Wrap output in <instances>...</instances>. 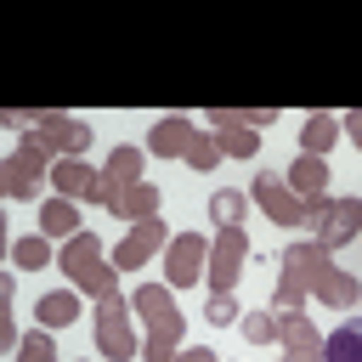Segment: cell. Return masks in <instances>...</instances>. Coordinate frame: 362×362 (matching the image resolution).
<instances>
[{
  "label": "cell",
  "mask_w": 362,
  "mask_h": 362,
  "mask_svg": "<svg viewBox=\"0 0 362 362\" xmlns=\"http://www.w3.org/2000/svg\"><path fill=\"white\" fill-rule=\"evenodd\" d=\"M141 362H181V356H175V345H153V339H147V351H141Z\"/></svg>",
  "instance_id": "31"
},
{
  "label": "cell",
  "mask_w": 362,
  "mask_h": 362,
  "mask_svg": "<svg viewBox=\"0 0 362 362\" xmlns=\"http://www.w3.org/2000/svg\"><path fill=\"white\" fill-rule=\"evenodd\" d=\"M192 136H198V124H192L187 113H170V119L153 124L147 153H158V158H187V141H192Z\"/></svg>",
  "instance_id": "15"
},
{
  "label": "cell",
  "mask_w": 362,
  "mask_h": 362,
  "mask_svg": "<svg viewBox=\"0 0 362 362\" xmlns=\"http://www.w3.org/2000/svg\"><path fill=\"white\" fill-rule=\"evenodd\" d=\"M11 260H17L23 272H40V266H51V260H57V249H51V238H45V232H28V238H17V243H11Z\"/></svg>",
  "instance_id": "24"
},
{
  "label": "cell",
  "mask_w": 362,
  "mask_h": 362,
  "mask_svg": "<svg viewBox=\"0 0 362 362\" xmlns=\"http://www.w3.org/2000/svg\"><path fill=\"white\" fill-rule=\"evenodd\" d=\"M96 260H102V238H96V232H79V238H68V243L57 249V266H62L74 283H79V277H85Z\"/></svg>",
  "instance_id": "17"
},
{
  "label": "cell",
  "mask_w": 362,
  "mask_h": 362,
  "mask_svg": "<svg viewBox=\"0 0 362 362\" xmlns=\"http://www.w3.org/2000/svg\"><path fill=\"white\" fill-rule=\"evenodd\" d=\"M204 317H209L215 328H226V322H238L243 311H238V300H232V294H209V305H204Z\"/></svg>",
  "instance_id": "28"
},
{
  "label": "cell",
  "mask_w": 362,
  "mask_h": 362,
  "mask_svg": "<svg viewBox=\"0 0 362 362\" xmlns=\"http://www.w3.org/2000/svg\"><path fill=\"white\" fill-rule=\"evenodd\" d=\"M311 294H317L322 305H334V311H351V305L362 300V283H356L345 266H334V272H322V283H317Z\"/></svg>",
  "instance_id": "19"
},
{
  "label": "cell",
  "mask_w": 362,
  "mask_h": 362,
  "mask_svg": "<svg viewBox=\"0 0 362 362\" xmlns=\"http://www.w3.org/2000/svg\"><path fill=\"white\" fill-rule=\"evenodd\" d=\"M277 339H283L288 351H322L317 322H311L305 311H277Z\"/></svg>",
  "instance_id": "21"
},
{
  "label": "cell",
  "mask_w": 362,
  "mask_h": 362,
  "mask_svg": "<svg viewBox=\"0 0 362 362\" xmlns=\"http://www.w3.org/2000/svg\"><path fill=\"white\" fill-rule=\"evenodd\" d=\"M283 181H288V187H294L305 204H317V198H328V181H334V175H328V158H317V153H300V158L283 170Z\"/></svg>",
  "instance_id": "14"
},
{
  "label": "cell",
  "mask_w": 362,
  "mask_h": 362,
  "mask_svg": "<svg viewBox=\"0 0 362 362\" xmlns=\"http://www.w3.org/2000/svg\"><path fill=\"white\" fill-rule=\"evenodd\" d=\"M136 192H141V147H113L107 164H102V192H96V204H102L107 215L130 221Z\"/></svg>",
  "instance_id": "1"
},
{
  "label": "cell",
  "mask_w": 362,
  "mask_h": 362,
  "mask_svg": "<svg viewBox=\"0 0 362 362\" xmlns=\"http://www.w3.org/2000/svg\"><path fill=\"white\" fill-rule=\"evenodd\" d=\"M45 175H51V158L34 153L28 141H17V153L0 158V187H6V198H34Z\"/></svg>",
  "instance_id": "9"
},
{
  "label": "cell",
  "mask_w": 362,
  "mask_h": 362,
  "mask_svg": "<svg viewBox=\"0 0 362 362\" xmlns=\"http://www.w3.org/2000/svg\"><path fill=\"white\" fill-rule=\"evenodd\" d=\"M34 317H40V328H68V322H79V294L74 288H45L40 300H34Z\"/></svg>",
  "instance_id": "16"
},
{
  "label": "cell",
  "mask_w": 362,
  "mask_h": 362,
  "mask_svg": "<svg viewBox=\"0 0 362 362\" xmlns=\"http://www.w3.org/2000/svg\"><path fill=\"white\" fill-rule=\"evenodd\" d=\"M209 124H215V147H221V153H232V158H255V153H260V130L238 124L232 107H215Z\"/></svg>",
  "instance_id": "13"
},
{
  "label": "cell",
  "mask_w": 362,
  "mask_h": 362,
  "mask_svg": "<svg viewBox=\"0 0 362 362\" xmlns=\"http://www.w3.org/2000/svg\"><path fill=\"white\" fill-rule=\"evenodd\" d=\"M40 232H45V238H62V243H68V238H79L85 226H79L74 198H45V204H40Z\"/></svg>",
  "instance_id": "18"
},
{
  "label": "cell",
  "mask_w": 362,
  "mask_h": 362,
  "mask_svg": "<svg viewBox=\"0 0 362 362\" xmlns=\"http://www.w3.org/2000/svg\"><path fill=\"white\" fill-rule=\"evenodd\" d=\"M130 305H136V317H141V328H147L153 345H181V322H187V317H181V305H175L170 283H136Z\"/></svg>",
  "instance_id": "2"
},
{
  "label": "cell",
  "mask_w": 362,
  "mask_h": 362,
  "mask_svg": "<svg viewBox=\"0 0 362 362\" xmlns=\"http://www.w3.org/2000/svg\"><path fill=\"white\" fill-rule=\"evenodd\" d=\"M283 362H322V351H283Z\"/></svg>",
  "instance_id": "34"
},
{
  "label": "cell",
  "mask_w": 362,
  "mask_h": 362,
  "mask_svg": "<svg viewBox=\"0 0 362 362\" xmlns=\"http://www.w3.org/2000/svg\"><path fill=\"white\" fill-rule=\"evenodd\" d=\"M249 204H260L277 226H305V215H311V204H305L283 175H272V170H260V175L249 181Z\"/></svg>",
  "instance_id": "6"
},
{
  "label": "cell",
  "mask_w": 362,
  "mask_h": 362,
  "mask_svg": "<svg viewBox=\"0 0 362 362\" xmlns=\"http://www.w3.org/2000/svg\"><path fill=\"white\" fill-rule=\"evenodd\" d=\"M204 272H209V238L181 232V238L164 243V277H170V288H187V283H198Z\"/></svg>",
  "instance_id": "10"
},
{
  "label": "cell",
  "mask_w": 362,
  "mask_h": 362,
  "mask_svg": "<svg viewBox=\"0 0 362 362\" xmlns=\"http://www.w3.org/2000/svg\"><path fill=\"white\" fill-rule=\"evenodd\" d=\"M181 362H221L215 351H204V345H192V351H181Z\"/></svg>",
  "instance_id": "33"
},
{
  "label": "cell",
  "mask_w": 362,
  "mask_h": 362,
  "mask_svg": "<svg viewBox=\"0 0 362 362\" xmlns=\"http://www.w3.org/2000/svg\"><path fill=\"white\" fill-rule=\"evenodd\" d=\"M153 215H158V187L141 181V192H136V204H130V221H153Z\"/></svg>",
  "instance_id": "30"
},
{
  "label": "cell",
  "mask_w": 362,
  "mask_h": 362,
  "mask_svg": "<svg viewBox=\"0 0 362 362\" xmlns=\"http://www.w3.org/2000/svg\"><path fill=\"white\" fill-rule=\"evenodd\" d=\"M96 351L107 362H130L136 356V305L124 294L96 300Z\"/></svg>",
  "instance_id": "4"
},
{
  "label": "cell",
  "mask_w": 362,
  "mask_h": 362,
  "mask_svg": "<svg viewBox=\"0 0 362 362\" xmlns=\"http://www.w3.org/2000/svg\"><path fill=\"white\" fill-rule=\"evenodd\" d=\"M243 209H249V192H232V187H221V192H209V221L226 232V226H243Z\"/></svg>",
  "instance_id": "23"
},
{
  "label": "cell",
  "mask_w": 362,
  "mask_h": 362,
  "mask_svg": "<svg viewBox=\"0 0 362 362\" xmlns=\"http://www.w3.org/2000/svg\"><path fill=\"white\" fill-rule=\"evenodd\" d=\"M277 266H283L277 283H294L300 294H311V288L322 283V272H334V255H328L317 238H305V243H288V249L277 255Z\"/></svg>",
  "instance_id": "8"
},
{
  "label": "cell",
  "mask_w": 362,
  "mask_h": 362,
  "mask_svg": "<svg viewBox=\"0 0 362 362\" xmlns=\"http://www.w3.org/2000/svg\"><path fill=\"white\" fill-rule=\"evenodd\" d=\"M51 187H57V198H90V204H96L102 170H90L85 158H57V164H51Z\"/></svg>",
  "instance_id": "12"
},
{
  "label": "cell",
  "mask_w": 362,
  "mask_h": 362,
  "mask_svg": "<svg viewBox=\"0 0 362 362\" xmlns=\"http://www.w3.org/2000/svg\"><path fill=\"white\" fill-rule=\"evenodd\" d=\"M187 164H192L198 175H209V170L221 164V147H215V136H204V130H198V136L187 141Z\"/></svg>",
  "instance_id": "26"
},
{
  "label": "cell",
  "mask_w": 362,
  "mask_h": 362,
  "mask_svg": "<svg viewBox=\"0 0 362 362\" xmlns=\"http://www.w3.org/2000/svg\"><path fill=\"white\" fill-rule=\"evenodd\" d=\"M339 141V119L334 113H311L305 124H300V153H317V158H328V147Z\"/></svg>",
  "instance_id": "22"
},
{
  "label": "cell",
  "mask_w": 362,
  "mask_h": 362,
  "mask_svg": "<svg viewBox=\"0 0 362 362\" xmlns=\"http://www.w3.org/2000/svg\"><path fill=\"white\" fill-rule=\"evenodd\" d=\"M243 260H249V238H243V226H226V232H215V243H209V288L215 294H232V283L243 277Z\"/></svg>",
  "instance_id": "7"
},
{
  "label": "cell",
  "mask_w": 362,
  "mask_h": 362,
  "mask_svg": "<svg viewBox=\"0 0 362 362\" xmlns=\"http://www.w3.org/2000/svg\"><path fill=\"white\" fill-rule=\"evenodd\" d=\"M34 153H45L51 164L57 158H85V147H90V124H79V119H68V113H57V107H45L40 113V124L23 136Z\"/></svg>",
  "instance_id": "3"
},
{
  "label": "cell",
  "mask_w": 362,
  "mask_h": 362,
  "mask_svg": "<svg viewBox=\"0 0 362 362\" xmlns=\"http://www.w3.org/2000/svg\"><path fill=\"white\" fill-rule=\"evenodd\" d=\"M305 232L334 255L339 243H351L362 232V198H317L311 215H305Z\"/></svg>",
  "instance_id": "5"
},
{
  "label": "cell",
  "mask_w": 362,
  "mask_h": 362,
  "mask_svg": "<svg viewBox=\"0 0 362 362\" xmlns=\"http://www.w3.org/2000/svg\"><path fill=\"white\" fill-rule=\"evenodd\" d=\"M232 119L249 124V130H272L277 124V107H232Z\"/></svg>",
  "instance_id": "29"
},
{
  "label": "cell",
  "mask_w": 362,
  "mask_h": 362,
  "mask_svg": "<svg viewBox=\"0 0 362 362\" xmlns=\"http://www.w3.org/2000/svg\"><path fill=\"white\" fill-rule=\"evenodd\" d=\"M339 130H351V141H356V147H362V107H356V113H351V119H339Z\"/></svg>",
  "instance_id": "32"
},
{
  "label": "cell",
  "mask_w": 362,
  "mask_h": 362,
  "mask_svg": "<svg viewBox=\"0 0 362 362\" xmlns=\"http://www.w3.org/2000/svg\"><path fill=\"white\" fill-rule=\"evenodd\" d=\"M243 339H249V345H272V339H277V317H272V311H249V317H243Z\"/></svg>",
  "instance_id": "27"
},
{
  "label": "cell",
  "mask_w": 362,
  "mask_h": 362,
  "mask_svg": "<svg viewBox=\"0 0 362 362\" xmlns=\"http://www.w3.org/2000/svg\"><path fill=\"white\" fill-rule=\"evenodd\" d=\"M17 362H62V356H57V345H51V328H34V334H23V345H17Z\"/></svg>",
  "instance_id": "25"
},
{
  "label": "cell",
  "mask_w": 362,
  "mask_h": 362,
  "mask_svg": "<svg viewBox=\"0 0 362 362\" xmlns=\"http://www.w3.org/2000/svg\"><path fill=\"white\" fill-rule=\"evenodd\" d=\"M164 243H170V226H164L158 215H153V221H136L130 238L113 249V266H119V272H136V266H147V255L164 249Z\"/></svg>",
  "instance_id": "11"
},
{
  "label": "cell",
  "mask_w": 362,
  "mask_h": 362,
  "mask_svg": "<svg viewBox=\"0 0 362 362\" xmlns=\"http://www.w3.org/2000/svg\"><path fill=\"white\" fill-rule=\"evenodd\" d=\"M322 362H362V317H345L322 339Z\"/></svg>",
  "instance_id": "20"
}]
</instances>
